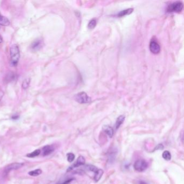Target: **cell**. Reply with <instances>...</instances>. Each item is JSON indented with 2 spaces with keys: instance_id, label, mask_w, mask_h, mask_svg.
<instances>
[{
  "instance_id": "cell-15",
  "label": "cell",
  "mask_w": 184,
  "mask_h": 184,
  "mask_svg": "<svg viewBox=\"0 0 184 184\" xmlns=\"http://www.w3.org/2000/svg\"><path fill=\"white\" fill-rule=\"evenodd\" d=\"M42 173V171L40 169H36V170H33V171L29 172L28 174L30 176H32V177H37L41 174Z\"/></svg>"
},
{
  "instance_id": "cell-17",
  "label": "cell",
  "mask_w": 184,
  "mask_h": 184,
  "mask_svg": "<svg viewBox=\"0 0 184 184\" xmlns=\"http://www.w3.org/2000/svg\"><path fill=\"white\" fill-rule=\"evenodd\" d=\"M163 158L167 161H169L171 159V155L169 151H165L163 155Z\"/></svg>"
},
{
  "instance_id": "cell-9",
  "label": "cell",
  "mask_w": 184,
  "mask_h": 184,
  "mask_svg": "<svg viewBox=\"0 0 184 184\" xmlns=\"http://www.w3.org/2000/svg\"><path fill=\"white\" fill-rule=\"evenodd\" d=\"M55 150V147L52 145H46L42 149L43 156L49 155L53 152Z\"/></svg>"
},
{
  "instance_id": "cell-6",
  "label": "cell",
  "mask_w": 184,
  "mask_h": 184,
  "mask_svg": "<svg viewBox=\"0 0 184 184\" xmlns=\"http://www.w3.org/2000/svg\"><path fill=\"white\" fill-rule=\"evenodd\" d=\"M150 50L153 54H157L160 51V46L157 41L151 40L150 43Z\"/></svg>"
},
{
  "instance_id": "cell-7",
  "label": "cell",
  "mask_w": 184,
  "mask_h": 184,
  "mask_svg": "<svg viewBox=\"0 0 184 184\" xmlns=\"http://www.w3.org/2000/svg\"><path fill=\"white\" fill-rule=\"evenodd\" d=\"M43 45V40L40 39H37L34 40L31 45V49L34 52H37L40 50Z\"/></svg>"
},
{
  "instance_id": "cell-4",
  "label": "cell",
  "mask_w": 184,
  "mask_h": 184,
  "mask_svg": "<svg viewBox=\"0 0 184 184\" xmlns=\"http://www.w3.org/2000/svg\"><path fill=\"white\" fill-rule=\"evenodd\" d=\"M134 169L138 172H143L148 167V164L144 159H139L134 164Z\"/></svg>"
},
{
  "instance_id": "cell-5",
  "label": "cell",
  "mask_w": 184,
  "mask_h": 184,
  "mask_svg": "<svg viewBox=\"0 0 184 184\" xmlns=\"http://www.w3.org/2000/svg\"><path fill=\"white\" fill-rule=\"evenodd\" d=\"M23 165H24V164L21 163H14L9 164L5 167L4 172L6 173H8L13 170L19 169L21 167H23Z\"/></svg>"
},
{
  "instance_id": "cell-25",
  "label": "cell",
  "mask_w": 184,
  "mask_h": 184,
  "mask_svg": "<svg viewBox=\"0 0 184 184\" xmlns=\"http://www.w3.org/2000/svg\"><path fill=\"white\" fill-rule=\"evenodd\" d=\"M3 42V38L0 35V44Z\"/></svg>"
},
{
  "instance_id": "cell-24",
  "label": "cell",
  "mask_w": 184,
  "mask_h": 184,
  "mask_svg": "<svg viewBox=\"0 0 184 184\" xmlns=\"http://www.w3.org/2000/svg\"><path fill=\"white\" fill-rule=\"evenodd\" d=\"M139 184H147L146 182H145V181H139Z\"/></svg>"
},
{
  "instance_id": "cell-3",
  "label": "cell",
  "mask_w": 184,
  "mask_h": 184,
  "mask_svg": "<svg viewBox=\"0 0 184 184\" xmlns=\"http://www.w3.org/2000/svg\"><path fill=\"white\" fill-rule=\"evenodd\" d=\"M75 99L77 102L81 104L89 103L91 101V98L84 92H79L76 95Z\"/></svg>"
},
{
  "instance_id": "cell-8",
  "label": "cell",
  "mask_w": 184,
  "mask_h": 184,
  "mask_svg": "<svg viewBox=\"0 0 184 184\" xmlns=\"http://www.w3.org/2000/svg\"><path fill=\"white\" fill-rule=\"evenodd\" d=\"M85 159L84 158L83 156H79V157L78 158L77 161H76V163L73 164L71 167H69L68 170V171H70L71 170H73L74 169H75L76 167H79L80 166H82L85 164Z\"/></svg>"
},
{
  "instance_id": "cell-23",
  "label": "cell",
  "mask_w": 184,
  "mask_h": 184,
  "mask_svg": "<svg viewBox=\"0 0 184 184\" xmlns=\"http://www.w3.org/2000/svg\"><path fill=\"white\" fill-rule=\"evenodd\" d=\"M164 149V146L162 144H159L158 146L155 147V150H162Z\"/></svg>"
},
{
  "instance_id": "cell-1",
  "label": "cell",
  "mask_w": 184,
  "mask_h": 184,
  "mask_svg": "<svg viewBox=\"0 0 184 184\" xmlns=\"http://www.w3.org/2000/svg\"><path fill=\"white\" fill-rule=\"evenodd\" d=\"M10 64L12 66H17L20 58V50L16 44H13L10 48Z\"/></svg>"
},
{
  "instance_id": "cell-16",
  "label": "cell",
  "mask_w": 184,
  "mask_h": 184,
  "mask_svg": "<svg viewBox=\"0 0 184 184\" xmlns=\"http://www.w3.org/2000/svg\"><path fill=\"white\" fill-rule=\"evenodd\" d=\"M40 150L38 149V150L33 151L32 152L29 153L28 155H26V157L29 158H34L35 157H37L38 155H40Z\"/></svg>"
},
{
  "instance_id": "cell-12",
  "label": "cell",
  "mask_w": 184,
  "mask_h": 184,
  "mask_svg": "<svg viewBox=\"0 0 184 184\" xmlns=\"http://www.w3.org/2000/svg\"><path fill=\"white\" fill-rule=\"evenodd\" d=\"M133 11V8L127 9L125 10H122L121 12H119L117 14V16H118V17H122V16H125V15L131 14L132 13Z\"/></svg>"
},
{
  "instance_id": "cell-14",
  "label": "cell",
  "mask_w": 184,
  "mask_h": 184,
  "mask_svg": "<svg viewBox=\"0 0 184 184\" xmlns=\"http://www.w3.org/2000/svg\"><path fill=\"white\" fill-rule=\"evenodd\" d=\"M103 170L101 169H98L97 171L95 173V176H94V180L96 182H97L101 179L102 177L103 174Z\"/></svg>"
},
{
  "instance_id": "cell-19",
  "label": "cell",
  "mask_w": 184,
  "mask_h": 184,
  "mask_svg": "<svg viewBox=\"0 0 184 184\" xmlns=\"http://www.w3.org/2000/svg\"><path fill=\"white\" fill-rule=\"evenodd\" d=\"M97 24V21L96 19H92L88 24V28L90 29H93Z\"/></svg>"
},
{
  "instance_id": "cell-10",
  "label": "cell",
  "mask_w": 184,
  "mask_h": 184,
  "mask_svg": "<svg viewBox=\"0 0 184 184\" xmlns=\"http://www.w3.org/2000/svg\"><path fill=\"white\" fill-rule=\"evenodd\" d=\"M103 130L104 132L107 133L109 135L110 138H112L114 134V131L112 127H110L109 125H104L103 127Z\"/></svg>"
},
{
  "instance_id": "cell-20",
  "label": "cell",
  "mask_w": 184,
  "mask_h": 184,
  "mask_svg": "<svg viewBox=\"0 0 184 184\" xmlns=\"http://www.w3.org/2000/svg\"><path fill=\"white\" fill-rule=\"evenodd\" d=\"M66 156H67V160H68V161H69V163H71L75 159V155L72 153H68Z\"/></svg>"
},
{
  "instance_id": "cell-18",
  "label": "cell",
  "mask_w": 184,
  "mask_h": 184,
  "mask_svg": "<svg viewBox=\"0 0 184 184\" xmlns=\"http://www.w3.org/2000/svg\"><path fill=\"white\" fill-rule=\"evenodd\" d=\"M30 83V78H26V79H24L22 82V87L23 89H26L29 87Z\"/></svg>"
},
{
  "instance_id": "cell-13",
  "label": "cell",
  "mask_w": 184,
  "mask_h": 184,
  "mask_svg": "<svg viewBox=\"0 0 184 184\" xmlns=\"http://www.w3.org/2000/svg\"><path fill=\"white\" fill-rule=\"evenodd\" d=\"M125 120V116L123 115H121L118 117L117 119V121L116 122L115 127L116 129H118L119 127H121V125L123 123Z\"/></svg>"
},
{
  "instance_id": "cell-11",
  "label": "cell",
  "mask_w": 184,
  "mask_h": 184,
  "mask_svg": "<svg viewBox=\"0 0 184 184\" xmlns=\"http://www.w3.org/2000/svg\"><path fill=\"white\" fill-rule=\"evenodd\" d=\"M10 24V21L8 19L0 14V25L3 26H8Z\"/></svg>"
},
{
  "instance_id": "cell-21",
  "label": "cell",
  "mask_w": 184,
  "mask_h": 184,
  "mask_svg": "<svg viewBox=\"0 0 184 184\" xmlns=\"http://www.w3.org/2000/svg\"><path fill=\"white\" fill-rule=\"evenodd\" d=\"M86 169L89 171H91V172H93L94 173L96 172L98 170V169L96 166H93V165H91L86 166Z\"/></svg>"
},
{
  "instance_id": "cell-22",
  "label": "cell",
  "mask_w": 184,
  "mask_h": 184,
  "mask_svg": "<svg viewBox=\"0 0 184 184\" xmlns=\"http://www.w3.org/2000/svg\"><path fill=\"white\" fill-rule=\"evenodd\" d=\"M73 180H74V179L73 178L68 179H66V180H65V181L63 182V183H62L59 184H70Z\"/></svg>"
},
{
  "instance_id": "cell-2",
  "label": "cell",
  "mask_w": 184,
  "mask_h": 184,
  "mask_svg": "<svg viewBox=\"0 0 184 184\" xmlns=\"http://www.w3.org/2000/svg\"><path fill=\"white\" fill-rule=\"evenodd\" d=\"M183 3L180 1H177L170 4V5L167 7V11L169 13H172V12L179 13L183 10Z\"/></svg>"
}]
</instances>
